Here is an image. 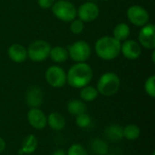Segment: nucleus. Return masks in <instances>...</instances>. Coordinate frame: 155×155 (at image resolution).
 Wrapping results in <instances>:
<instances>
[{
	"label": "nucleus",
	"mask_w": 155,
	"mask_h": 155,
	"mask_svg": "<svg viewBox=\"0 0 155 155\" xmlns=\"http://www.w3.org/2000/svg\"><path fill=\"white\" fill-rule=\"evenodd\" d=\"M93 69L86 63L74 64L66 74V83L74 88H83L90 84L93 79Z\"/></svg>",
	"instance_id": "nucleus-1"
},
{
	"label": "nucleus",
	"mask_w": 155,
	"mask_h": 155,
	"mask_svg": "<svg viewBox=\"0 0 155 155\" xmlns=\"http://www.w3.org/2000/svg\"><path fill=\"white\" fill-rule=\"evenodd\" d=\"M96 54L104 61L115 59L121 52V43L114 36H104L95 43Z\"/></svg>",
	"instance_id": "nucleus-2"
},
{
	"label": "nucleus",
	"mask_w": 155,
	"mask_h": 155,
	"mask_svg": "<svg viewBox=\"0 0 155 155\" xmlns=\"http://www.w3.org/2000/svg\"><path fill=\"white\" fill-rule=\"evenodd\" d=\"M121 81L119 76L112 72L104 74L98 80L97 91L98 94L104 96H113L120 89Z\"/></svg>",
	"instance_id": "nucleus-3"
},
{
	"label": "nucleus",
	"mask_w": 155,
	"mask_h": 155,
	"mask_svg": "<svg viewBox=\"0 0 155 155\" xmlns=\"http://www.w3.org/2000/svg\"><path fill=\"white\" fill-rule=\"evenodd\" d=\"M52 11L55 17L64 22H71L75 19L77 11L74 5L66 0H59L52 5Z\"/></svg>",
	"instance_id": "nucleus-4"
},
{
	"label": "nucleus",
	"mask_w": 155,
	"mask_h": 155,
	"mask_svg": "<svg viewBox=\"0 0 155 155\" xmlns=\"http://www.w3.org/2000/svg\"><path fill=\"white\" fill-rule=\"evenodd\" d=\"M51 51L50 45L44 40L33 42L27 49V56L34 62H42L45 60Z\"/></svg>",
	"instance_id": "nucleus-5"
},
{
	"label": "nucleus",
	"mask_w": 155,
	"mask_h": 155,
	"mask_svg": "<svg viewBox=\"0 0 155 155\" xmlns=\"http://www.w3.org/2000/svg\"><path fill=\"white\" fill-rule=\"evenodd\" d=\"M68 54L72 60L77 63H83L90 57L91 47L85 41H77L68 47Z\"/></svg>",
	"instance_id": "nucleus-6"
},
{
	"label": "nucleus",
	"mask_w": 155,
	"mask_h": 155,
	"mask_svg": "<svg viewBox=\"0 0 155 155\" xmlns=\"http://www.w3.org/2000/svg\"><path fill=\"white\" fill-rule=\"evenodd\" d=\"M46 82L54 88H61L66 84V73L63 68L53 65L50 66L45 72Z\"/></svg>",
	"instance_id": "nucleus-7"
},
{
	"label": "nucleus",
	"mask_w": 155,
	"mask_h": 155,
	"mask_svg": "<svg viewBox=\"0 0 155 155\" xmlns=\"http://www.w3.org/2000/svg\"><path fill=\"white\" fill-rule=\"evenodd\" d=\"M129 21L136 26H143L148 24L150 16L145 8L141 5H132L127 10Z\"/></svg>",
	"instance_id": "nucleus-8"
},
{
	"label": "nucleus",
	"mask_w": 155,
	"mask_h": 155,
	"mask_svg": "<svg viewBox=\"0 0 155 155\" xmlns=\"http://www.w3.org/2000/svg\"><path fill=\"white\" fill-rule=\"evenodd\" d=\"M139 42L146 49L153 50L155 47V26L147 24L143 26L139 33Z\"/></svg>",
	"instance_id": "nucleus-9"
},
{
	"label": "nucleus",
	"mask_w": 155,
	"mask_h": 155,
	"mask_svg": "<svg viewBox=\"0 0 155 155\" xmlns=\"http://www.w3.org/2000/svg\"><path fill=\"white\" fill-rule=\"evenodd\" d=\"M77 15L79 19L83 22H93L99 15V7L93 2H87L80 5Z\"/></svg>",
	"instance_id": "nucleus-10"
},
{
	"label": "nucleus",
	"mask_w": 155,
	"mask_h": 155,
	"mask_svg": "<svg viewBox=\"0 0 155 155\" xmlns=\"http://www.w3.org/2000/svg\"><path fill=\"white\" fill-rule=\"evenodd\" d=\"M27 121L35 130H43L47 125V116L39 108H31L27 113Z\"/></svg>",
	"instance_id": "nucleus-11"
},
{
	"label": "nucleus",
	"mask_w": 155,
	"mask_h": 155,
	"mask_svg": "<svg viewBox=\"0 0 155 155\" xmlns=\"http://www.w3.org/2000/svg\"><path fill=\"white\" fill-rule=\"evenodd\" d=\"M121 52L124 56L129 60H135L139 58L142 54V48L140 44L134 40H125L123 45H121Z\"/></svg>",
	"instance_id": "nucleus-12"
},
{
	"label": "nucleus",
	"mask_w": 155,
	"mask_h": 155,
	"mask_svg": "<svg viewBox=\"0 0 155 155\" xmlns=\"http://www.w3.org/2000/svg\"><path fill=\"white\" fill-rule=\"evenodd\" d=\"M43 92L37 86L30 87L25 94V102L30 108H39L43 104Z\"/></svg>",
	"instance_id": "nucleus-13"
},
{
	"label": "nucleus",
	"mask_w": 155,
	"mask_h": 155,
	"mask_svg": "<svg viewBox=\"0 0 155 155\" xmlns=\"http://www.w3.org/2000/svg\"><path fill=\"white\" fill-rule=\"evenodd\" d=\"M9 58L15 63H23L27 58V50L20 44H13L7 50Z\"/></svg>",
	"instance_id": "nucleus-14"
},
{
	"label": "nucleus",
	"mask_w": 155,
	"mask_h": 155,
	"mask_svg": "<svg viewBox=\"0 0 155 155\" xmlns=\"http://www.w3.org/2000/svg\"><path fill=\"white\" fill-rule=\"evenodd\" d=\"M38 147V140L33 134H28L22 142V146L19 151L20 154H31L35 152Z\"/></svg>",
	"instance_id": "nucleus-15"
},
{
	"label": "nucleus",
	"mask_w": 155,
	"mask_h": 155,
	"mask_svg": "<svg viewBox=\"0 0 155 155\" xmlns=\"http://www.w3.org/2000/svg\"><path fill=\"white\" fill-rule=\"evenodd\" d=\"M65 119L59 113H51L47 116V124L54 131H61L65 127Z\"/></svg>",
	"instance_id": "nucleus-16"
},
{
	"label": "nucleus",
	"mask_w": 155,
	"mask_h": 155,
	"mask_svg": "<svg viewBox=\"0 0 155 155\" xmlns=\"http://www.w3.org/2000/svg\"><path fill=\"white\" fill-rule=\"evenodd\" d=\"M66 108H67L68 113L74 116H77L81 114L86 113L87 111V107L84 102L82 100H78V99L70 100L67 103Z\"/></svg>",
	"instance_id": "nucleus-17"
},
{
	"label": "nucleus",
	"mask_w": 155,
	"mask_h": 155,
	"mask_svg": "<svg viewBox=\"0 0 155 155\" xmlns=\"http://www.w3.org/2000/svg\"><path fill=\"white\" fill-rule=\"evenodd\" d=\"M104 134L108 140L111 142L117 143L119 141H122L124 139L123 134V127L118 124H112L106 127Z\"/></svg>",
	"instance_id": "nucleus-18"
},
{
	"label": "nucleus",
	"mask_w": 155,
	"mask_h": 155,
	"mask_svg": "<svg viewBox=\"0 0 155 155\" xmlns=\"http://www.w3.org/2000/svg\"><path fill=\"white\" fill-rule=\"evenodd\" d=\"M91 150L94 155H105L109 152V146L103 139L95 138L91 143Z\"/></svg>",
	"instance_id": "nucleus-19"
},
{
	"label": "nucleus",
	"mask_w": 155,
	"mask_h": 155,
	"mask_svg": "<svg viewBox=\"0 0 155 155\" xmlns=\"http://www.w3.org/2000/svg\"><path fill=\"white\" fill-rule=\"evenodd\" d=\"M68 51L61 46H55L54 48H51L49 56L51 59L55 63H64L68 58Z\"/></svg>",
	"instance_id": "nucleus-20"
},
{
	"label": "nucleus",
	"mask_w": 155,
	"mask_h": 155,
	"mask_svg": "<svg viewBox=\"0 0 155 155\" xmlns=\"http://www.w3.org/2000/svg\"><path fill=\"white\" fill-rule=\"evenodd\" d=\"M130 27L124 23L118 24L114 29V37L118 41H125L130 35Z\"/></svg>",
	"instance_id": "nucleus-21"
},
{
	"label": "nucleus",
	"mask_w": 155,
	"mask_h": 155,
	"mask_svg": "<svg viewBox=\"0 0 155 155\" xmlns=\"http://www.w3.org/2000/svg\"><path fill=\"white\" fill-rule=\"evenodd\" d=\"M98 96V91L95 87L91 85H86L81 88L80 97L84 102H93Z\"/></svg>",
	"instance_id": "nucleus-22"
},
{
	"label": "nucleus",
	"mask_w": 155,
	"mask_h": 155,
	"mask_svg": "<svg viewBox=\"0 0 155 155\" xmlns=\"http://www.w3.org/2000/svg\"><path fill=\"white\" fill-rule=\"evenodd\" d=\"M124 138L129 141H134L138 139L141 135V130L136 124H128L124 128H123Z\"/></svg>",
	"instance_id": "nucleus-23"
},
{
	"label": "nucleus",
	"mask_w": 155,
	"mask_h": 155,
	"mask_svg": "<svg viewBox=\"0 0 155 155\" xmlns=\"http://www.w3.org/2000/svg\"><path fill=\"white\" fill-rule=\"evenodd\" d=\"M75 123H76L78 127L85 129V128L90 126V124L92 123V119L87 113H84V114H81L76 116Z\"/></svg>",
	"instance_id": "nucleus-24"
},
{
	"label": "nucleus",
	"mask_w": 155,
	"mask_h": 155,
	"mask_svg": "<svg viewBox=\"0 0 155 155\" xmlns=\"http://www.w3.org/2000/svg\"><path fill=\"white\" fill-rule=\"evenodd\" d=\"M144 90L146 92V94L152 97V98H154L155 97V76L154 75H152L150 76L145 84H144Z\"/></svg>",
	"instance_id": "nucleus-25"
},
{
	"label": "nucleus",
	"mask_w": 155,
	"mask_h": 155,
	"mask_svg": "<svg viewBox=\"0 0 155 155\" xmlns=\"http://www.w3.org/2000/svg\"><path fill=\"white\" fill-rule=\"evenodd\" d=\"M67 155H88V153L87 151L85 150V148L79 144V143H74V144H72L67 153H66Z\"/></svg>",
	"instance_id": "nucleus-26"
},
{
	"label": "nucleus",
	"mask_w": 155,
	"mask_h": 155,
	"mask_svg": "<svg viewBox=\"0 0 155 155\" xmlns=\"http://www.w3.org/2000/svg\"><path fill=\"white\" fill-rule=\"evenodd\" d=\"M71 25H70V29L71 32L74 35H79L84 31V22L81 21L80 19H74L73 21H71Z\"/></svg>",
	"instance_id": "nucleus-27"
},
{
	"label": "nucleus",
	"mask_w": 155,
	"mask_h": 155,
	"mask_svg": "<svg viewBox=\"0 0 155 155\" xmlns=\"http://www.w3.org/2000/svg\"><path fill=\"white\" fill-rule=\"evenodd\" d=\"M37 3L43 9H48L52 7L54 3V0H37Z\"/></svg>",
	"instance_id": "nucleus-28"
},
{
	"label": "nucleus",
	"mask_w": 155,
	"mask_h": 155,
	"mask_svg": "<svg viewBox=\"0 0 155 155\" xmlns=\"http://www.w3.org/2000/svg\"><path fill=\"white\" fill-rule=\"evenodd\" d=\"M5 147H6V144H5V140L2 137H0V153L5 150Z\"/></svg>",
	"instance_id": "nucleus-29"
},
{
	"label": "nucleus",
	"mask_w": 155,
	"mask_h": 155,
	"mask_svg": "<svg viewBox=\"0 0 155 155\" xmlns=\"http://www.w3.org/2000/svg\"><path fill=\"white\" fill-rule=\"evenodd\" d=\"M52 155H67L66 154V152H64V150H62V149H58V150H56V151H54Z\"/></svg>",
	"instance_id": "nucleus-30"
},
{
	"label": "nucleus",
	"mask_w": 155,
	"mask_h": 155,
	"mask_svg": "<svg viewBox=\"0 0 155 155\" xmlns=\"http://www.w3.org/2000/svg\"><path fill=\"white\" fill-rule=\"evenodd\" d=\"M154 54H155V52H154V51H153V54H152V60H153V63L155 62Z\"/></svg>",
	"instance_id": "nucleus-31"
},
{
	"label": "nucleus",
	"mask_w": 155,
	"mask_h": 155,
	"mask_svg": "<svg viewBox=\"0 0 155 155\" xmlns=\"http://www.w3.org/2000/svg\"><path fill=\"white\" fill-rule=\"evenodd\" d=\"M105 155H114V154H111V153H107V154H105Z\"/></svg>",
	"instance_id": "nucleus-32"
},
{
	"label": "nucleus",
	"mask_w": 155,
	"mask_h": 155,
	"mask_svg": "<svg viewBox=\"0 0 155 155\" xmlns=\"http://www.w3.org/2000/svg\"><path fill=\"white\" fill-rule=\"evenodd\" d=\"M152 155H155V153H154V152L153 153V154H152Z\"/></svg>",
	"instance_id": "nucleus-33"
},
{
	"label": "nucleus",
	"mask_w": 155,
	"mask_h": 155,
	"mask_svg": "<svg viewBox=\"0 0 155 155\" xmlns=\"http://www.w3.org/2000/svg\"><path fill=\"white\" fill-rule=\"evenodd\" d=\"M103 1H108V0H103Z\"/></svg>",
	"instance_id": "nucleus-34"
}]
</instances>
